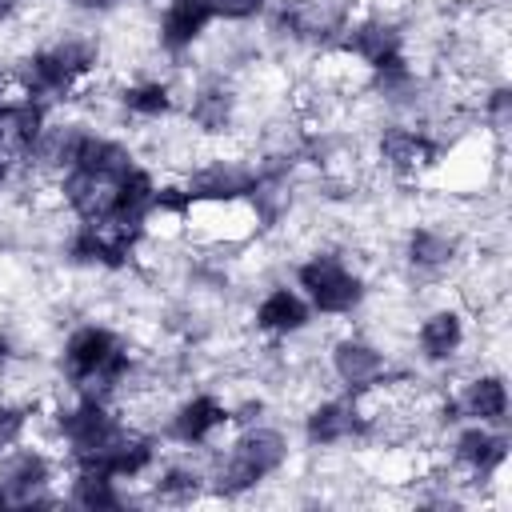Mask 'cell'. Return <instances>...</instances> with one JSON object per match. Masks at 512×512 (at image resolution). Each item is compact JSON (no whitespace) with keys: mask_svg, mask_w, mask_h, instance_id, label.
<instances>
[{"mask_svg":"<svg viewBox=\"0 0 512 512\" xmlns=\"http://www.w3.org/2000/svg\"><path fill=\"white\" fill-rule=\"evenodd\" d=\"M288 436L272 424H240L232 432V440L224 444V452L212 456V464L204 468L208 472V492L220 496V500H236L252 488H260L268 476H276L284 464H288Z\"/></svg>","mask_w":512,"mask_h":512,"instance_id":"obj_1","label":"cell"},{"mask_svg":"<svg viewBox=\"0 0 512 512\" xmlns=\"http://www.w3.org/2000/svg\"><path fill=\"white\" fill-rule=\"evenodd\" d=\"M292 280H296V292L308 300V308L316 316H352L368 296V284H364L360 268L340 252L304 256L296 264Z\"/></svg>","mask_w":512,"mask_h":512,"instance_id":"obj_2","label":"cell"},{"mask_svg":"<svg viewBox=\"0 0 512 512\" xmlns=\"http://www.w3.org/2000/svg\"><path fill=\"white\" fill-rule=\"evenodd\" d=\"M232 428V404H224L216 392H192L180 404L168 408L164 436L180 448H216L220 432Z\"/></svg>","mask_w":512,"mask_h":512,"instance_id":"obj_3","label":"cell"},{"mask_svg":"<svg viewBox=\"0 0 512 512\" xmlns=\"http://www.w3.org/2000/svg\"><path fill=\"white\" fill-rule=\"evenodd\" d=\"M376 164L392 180H420L440 164V140L416 124H388L376 136Z\"/></svg>","mask_w":512,"mask_h":512,"instance_id":"obj_4","label":"cell"},{"mask_svg":"<svg viewBox=\"0 0 512 512\" xmlns=\"http://www.w3.org/2000/svg\"><path fill=\"white\" fill-rule=\"evenodd\" d=\"M304 440L312 448H340L352 440H368V420H364L360 396L336 392V396L316 400L304 412Z\"/></svg>","mask_w":512,"mask_h":512,"instance_id":"obj_5","label":"cell"},{"mask_svg":"<svg viewBox=\"0 0 512 512\" xmlns=\"http://www.w3.org/2000/svg\"><path fill=\"white\" fill-rule=\"evenodd\" d=\"M328 372L344 392L360 396V392L384 384L392 376V364H388V352L380 344H372L364 336H340L328 352Z\"/></svg>","mask_w":512,"mask_h":512,"instance_id":"obj_6","label":"cell"},{"mask_svg":"<svg viewBox=\"0 0 512 512\" xmlns=\"http://www.w3.org/2000/svg\"><path fill=\"white\" fill-rule=\"evenodd\" d=\"M504 460H508V436H504L496 424H476V420H468L464 428H456L452 448H448V464H452L456 472H464L468 480L488 484L492 476H500Z\"/></svg>","mask_w":512,"mask_h":512,"instance_id":"obj_7","label":"cell"},{"mask_svg":"<svg viewBox=\"0 0 512 512\" xmlns=\"http://www.w3.org/2000/svg\"><path fill=\"white\" fill-rule=\"evenodd\" d=\"M212 24V8L208 0H164L160 16H156V48L172 60H180L184 52H192L204 32Z\"/></svg>","mask_w":512,"mask_h":512,"instance_id":"obj_8","label":"cell"},{"mask_svg":"<svg viewBox=\"0 0 512 512\" xmlns=\"http://www.w3.org/2000/svg\"><path fill=\"white\" fill-rule=\"evenodd\" d=\"M308 324H312V308H308V300H304L296 288H288V284H272V288L256 300V308H252V328H256L260 336H268V340L300 336V332H308Z\"/></svg>","mask_w":512,"mask_h":512,"instance_id":"obj_9","label":"cell"},{"mask_svg":"<svg viewBox=\"0 0 512 512\" xmlns=\"http://www.w3.org/2000/svg\"><path fill=\"white\" fill-rule=\"evenodd\" d=\"M468 344V324H464V312L460 308H432L420 324H416V348L428 364H448L464 352Z\"/></svg>","mask_w":512,"mask_h":512,"instance_id":"obj_10","label":"cell"},{"mask_svg":"<svg viewBox=\"0 0 512 512\" xmlns=\"http://www.w3.org/2000/svg\"><path fill=\"white\" fill-rule=\"evenodd\" d=\"M460 256V244L448 228H436V224H416L408 228L404 236V264L416 272V276H444Z\"/></svg>","mask_w":512,"mask_h":512,"instance_id":"obj_11","label":"cell"},{"mask_svg":"<svg viewBox=\"0 0 512 512\" xmlns=\"http://www.w3.org/2000/svg\"><path fill=\"white\" fill-rule=\"evenodd\" d=\"M456 416L460 420H476V424H504L508 416V384L500 372H476L460 384V392L452 396Z\"/></svg>","mask_w":512,"mask_h":512,"instance_id":"obj_12","label":"cell"},{"mask_svg":"<svg viewBox=\"0 0 512 512\" xmlns=\"http://www.w3.org/2000/svg\"><path fill=\"white\" fill-rule=\"evenodd\" d=\"M116 108L124 112V116H132V120H144V124H156V120H164V116H172V108H176V92H172V84L168 80H160V76H140V80H128V84H120L116 88Z\"/></svg>","mask_w":512,"mask_h":512,"instance_id":"obj_13","label":"cell"},{"mask_svg":"<svg viewBox=\"0 0 512 512\" xmlns=\"http://www.w3.org/2000/svg\"><path fill=\"white\" fill-rule=\"evenodd\" d=\"M144 484H148V496L160 504H192L208 492V472L196 468L192 460H168V464H156Z\"/></svg>","mask_w":512,"mask_h":512,"instance_id":"obj_14","label":"cell"},{"mask_svg":"<svg viewBox=\"0 0 512 512\" xmlns=\"http://www.w3.org/2000/svg\"><path fill=\"white\" fill-rule=\"evenodd\" d=\"M72 476H68V492L64 500L76 504V508H120L128 504V492L116 476H108L104 468H92V464H68Z\"/></svg>","mask_w":512,"mask_h":512,"instance_id":"obj_15","label":"cell"},{"mask_svg":"<svg viewBox=\"0 0 512 512\" xmlns=\"http://www.w3.org/2000/svg\"><path fill=\"white\" fill-rule=\"evenodd\" d=\"M232 116H236V92L224 80H204L188 100V124H196V132L204 136L228 132Z\"/></svg>","mask_w":512,"mask_h":512,"instance_id":"obj_16","label":"cell"},{"mask_svg":"<svg viewBox=\"0 0 512 512\" xmlns=\"http://www.w3.org/2000/svg\"><path fill=\"white\" fill-rule=\"evenodd\" d=\"M212 20L220 24H248L256 16H264L272 8V0H208Z\"/></svg>","mask_w":512,"mask_h":512,"instance_id":"obj_17","label":"cell"},{"mask_svg":"<svg viewBox=\"0 0 512 512\" xmlns=\"http://www.w3.org/2000/svg\"><path fill=\"white\" fill-rule=\"evenodd\" d=\"M76 8H84V12H112V8H120V4H128V0H72Z\"/></svg>","mask_w":512,"mask_h":512,"instance_id":"obj_18","label":"cell"},{"mask_svg":"<svg viewBox=\"0 0 512 512\" xmlns=\"http://www.w3.org/2000/svg\"><path fill=\"white\" fill-rule=\"evenodd\" d=\"M28 0H0V24H12L20 12H24Z\"/></svg>","mask_w":512,"mask_h":512,"instance_id":"obj_19","label":"cell"}]
</instances>
